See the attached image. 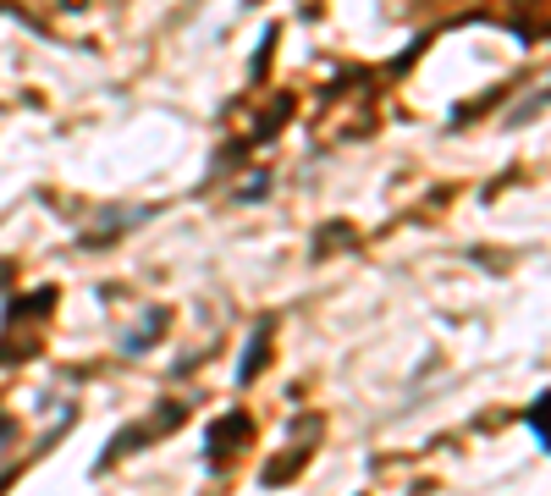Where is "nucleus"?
<instances>
[{
  "label": "nucleus",
  "mask_w": 551,
  "mask_h": 496,
  "mask_svg": "<svg viewBox=\"0 0 551 496\" xmlns=\"http://www.w3.org/2000/svg\"><path fill=\"white\" fill-rule=\"evenodd\" d=\"M259 359H265V331H259V336H254V347H248V359H243V370H237V375H243V381H248V375H254V365H259Z\"/></svg>",
  "instance_id": "1"
}]
</instances>
